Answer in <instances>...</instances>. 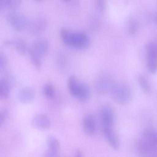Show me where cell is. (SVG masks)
I'll list each match as a JSON object with an SVG mask.
<instances>
[{
    "label": "cell",
    "mask_w": 157,
    "mask_h": 157,
    "mask_svg": "<svg viewBox=\"0 0 157 157\" xmlns=\"http://www.w3.org/2000/svg\"><path fill=\"white\" fill-rule=\"evenodd\" d=\"M60 36L66 45L75 50H85L88 48L90 45L89 36L83 32L74 33L65 28H61Z\"/></svg>",
    "instance_id": "1"
},
{
    "label": "cell",
    "mask_w": 157,
    "mask_h": 157,
    "mask_svg": "<svg viewBox=\"0 0 157 157\" xmlns=\"http://www.w3.org/2000/svg\"><path fill=\"white\" fill-rule=\"evenodd\" d=\"M69 93L80 102L88 101L91 95L89 86L85 83L79 81L74 75H71L67 81Z\"/></svg>",
    "instance_id": "2"
},
{
    "label": "cell",
    "mask_w": 157,
    "mask_h": 157,
    "mask_svg": "<svg viewBox=\"0 0 157 157\" xmlns=\"http://www.w3.org/2000/svg\"><path fill=\"white\" fill-rule=\"evenodd\" d=\"M109 93L113 100L121 105L129 104L132 98V92L131 88L123 83H114Z\"/></svg>",
    "instance_id": "3"
},
{
    "label": "cell",
    "mask_w": 157,
    "mask_h": 157,
    "mask_svg": "<svg viewBox=\"0 0 157 157\" xmlns=\"http://www.w3.org/2000/svg\"><path fill=\"white\" fill-rule=\"evenodd\" d=\"M155 130L150 128L146 129L142 134L137 145V151L142 155L152 156L153 137Z\"/></svg>",
    "instance_id": "4"
},
{
    "label": "cell",
    "mask_w": 157,
    "mask_h": 157,
    "mask_svg": "<svg viewBox=\"0 0 157 157\" xmlns=\"http://www.w3.org/2000/svg\"><path fill=\"white\" fill-rule=\"evenodd\" d=\"M7 21L12 28L17 31H23L28 28L29 21L23 13L12 10L7 16Z\"/></svg>",
    "instance_id": "5"
},
{
    "label": "cell",
    "mask_w": 157,
    "mask_h": 157,
    "mask_svg": "<svg viewBox=\"0 0 157 157\" xmlns=\"http://www.w3.org/2000/svg\"><path fill=\"white\" fill-rule=\"evenodd\" d=\"M147 66L149 72L155 74L157 72V45L153 42H150L146 49Z\"/></svg>",
    "instance_id": "6"
},
{
    "label": "cell",
    "mask_w": 157,
    "mask_h": 157,
    "mask_svg": "<svg viewBox=\"0 0 157 157\" xmlns=\"http://www.w3.org/2000/svg\"><path fill=\"white\" fill-rule=\"evenodd\" d=\"M113 83L111 76L109 74H104L100 75L96 80L94 83L95 90L98 93L104 94L110 91Z\"/></svg>",
    "instance_id": "7"
},
{
    "label": "cell",
    "mask_w": 157,
    "mask_h": 157,
    "mask_svg": "<svg viewBox=\"0 0 157 157\" xmlns=\"http://www.w3.org/2000/svg\"><path fill=\"white\" fill-rule=\"evenodd\" d=\"M115 112L109 105H104L101 111V118L102 128L113 127L115 123Z\"/></svg>",
    "instance_id": "8"
},
{
    "label": "cell",
    "mask_w": 157,
    "mask_h": 157,
    "mask_svg": "<svg viewBox=\"0 0 157 157\" xmlns=\"http://www.w3.org/2000/svg\"><path fill=\"white\" fill-rule=\"evenodd\" d=\"M47 26V21L45 18L37 17L29 21L28 28L31 34L37 36L45 31Z\"/></svg>",
    "instance_id": "9"
},
{
    "label": "cell",
    "mask_w": 157,
    "mask_h": 157,
    "mask_svg": "<svg viewBox=\"0 0 157 157\" xmlns=\"http://www.w3.org/2000/svg\"><path fill=\"white\" fill-rule=\"evenodd\" d=\"M31 123L33 128L40 131L47 130L51 126V121L49 117L44 113L36 114L33 118Z\"/></svg>",
    "instance_id": "10"
},
{
    "label": "cell",
    "mask_w": 157,
    "mask_h": 157,
    "mask_svg": "<svg viewBox=\"0 0 157 157\" xmlns=\"http://www.w3.org/2000/svg\"><path fill=\"white\" fill-rule=\"evenodd\" d=\"M36 91L32 86H25L22 88L18 93L17 98L18 101L22 104H30L35 99Z\"/></svg>",
    "instance_id": "11"
},
{
    "label": "cell",
    "mask_w": 157,
    "mask_h": 157,
    "mask_svg": "<svg viewBox=\"0 0 157 157\" xmlns=\"http://www.w3.org/2000/svg\"><path fill=\"white\" fill-rule=\"evenodd\" d=\"M102 131L109 145L113 150H118L120 147V140L113 127L102 128Z\"/></svg>",
    "instance_id": "12"
},
{
    "label": "cell",
    "mask_w": 157,
    "mask_h": 157,
    "mask_svg": "<svg viewBox=\"0 0 157 157\" xmlns=\"http://www.w3.org/2000/svg\"><path fill=\"white\" fill-rule=\"evenodd\" d=\"M47 145L48 150L45 156L47 157L56 156L60 149V144L59 140L52 136H49L47 138Z\"/></svg>",
    "instance_id": "13"
},
{
    "label": "cell",
    "mask_w": 157,
    "mask_h": 157,
    "mask_svg": "<svg viewBox=\"0 0 157 157\" xmlns=\"http://www.w3.org/2000/svg\"><path fill=\"white\" fill-rule=\"evenodd\" d=\"M31 47L42 58L48 54L50 45L47 39L40 38L36 40Z\"/></svg>",
    "instance_id": "14"
},
{
    "label": "cell",
    "mask_w": 157,
    "mask_h": 157,
    "mask_svg": "<svg viewBox=\"0 0 157 157\" xmlns=\"http://www.w3.org/2000/svg\"><path fill=\"white\" fill-rule=\"evenodd\" d=\"M82 127L85 133L92 136L96 131V123L94 117L91 115H85L82 121Z\"/></svg>",
    "instance_id": "15"
},
{
    "label": "cell",
    "mask_w": 157,
    "mask_h": 157,
    "mask_svg": "<svg viewBox=\"0 0 157 157\" xmlns=\"http://www.w3.org/2000/svg\"><path fill=\"white\" fill-rule=\"evenodd\" d=\"M137 82L141 90L143 91L144 93L148 95L151 94L152 91L151 86L149 81L148 80L145 76H144L142 74L139 75L137 77Z\"/></svg>",
    "instance_id": "16"
},
{
    "label": "cell",
    "mask_w": 157,
    "mask_h": 157,
    "mask_svg": "<svg viewBox=\"0 0 157 157\" xmlns=\"http://www.w3.org/2000/svg\"><path fill=\"white\" fill-rule=\"evenodd\" d=\"M10 46H13L17 53L21 55H24L28 50L26 42L21 39H17L13 40H11Z\"/></svg>",
    "instance_id": "17"
},
{
    "label": "cell",
    "mask_w": 157,
    "mask_h": 157,
    "mask_svg": "<svg viewBox=\"0 0 157 157\" xmlns=\"http://www.w3.org/2000/svg\"><path fill=\"white\" fill-rule=\"evenodd\" d=\"M29 55L31 61V63L34 65V66L37 69L40 70L42 66V58L41 56L33 49L32 47H31L28 49Z\"/></svg>",
    "instance_id": "18"
},
{
    "label": "cell",
    "mask_w": 157,
    "mask_h": 157,
    "mask_svg": "<svg viewBox=\"0 0 157 157\" xmlns=\"http://www.w3.org/2000/svg\"><path fill=\"white\" fill-rule=\"evenodd\" d=\"M11 89L12 87L4 78L0 79V98H7L10 95Z\"/></svg>",
    "instance_id": "19"
},
{
    "label": "cell",
    "mask_w": 157,
    "mask_h": 157,
    "mask_svg": "<svg viewBox=\"0 0 157 157\" xmlns=\"http://www.w3.org/2000/svg\"><path fill=\"white\" fill-rule=\"evenodd\" d=\"M139 28V23L137 20L135 18L131 17L129 19L127 23V32L131 36H134Z\"/></svg>",
    "instance_id": "20"
},
{
    "label": "cell",
    "mask_w": 157,
    "mask_h": 157,
    "mask_svg": "<svg viewBox=\"0 0 157 157\" xmlns=\"http://www.w3.org/2000/svg\"><path fill=\"white\" fill-rule=\"evenodd\" d=\"M43 93L47 98H53L55 96V90L53 85L49 83L45 84L43 87Z\"/></svg>",
    "instance_id": "21"
},
{
    "label": "cell",
    "mask_w": 157,
    "mask_h": 157,
    "mask_svg": "<svg viewBox=\"0 0 157 157\" xmlns=\"http://www.w3.org/2000/svg\"><path fill=\"white\" fill-rule=\"evenodd\" d=\"M94 6L95 9L99 12L103 13L106 9L105 0H94Z\"/></svg>",
    "instance_id": "22"
},
{
    "label": "cell",
    "mask_w": 157,
    "mask_h": 157,
    "mask_svg": "<svg viewBox=\"0 0 157 157\" xmlns=\"http://www.w3.org/2000/svg\"><path fill=\"white\" fill-rule=\"evenodd\" d=\"M21 2V0H7L6 7H9L11 10H15Z\"/></svg>",
    "instance_id": "23"
},
{
    "label": "cell",
    "mask_w": 157,
    "mask_h": 157,
    "mask_svg": "<svg viewBox=\"0 0 157 157\" xmlns=\"http://www.w3.org/2000/svg\"><path fill=\"white\" fill-rule=\"evenodd\" d=\"M99 20L95 16H91L88 19V26L90 29H95L99 26Z\"/></svg>",
    "instance_id": "24"
},
{
    "label": "cell",
    "mask_w": 157,
    "mask_h": 157,
    "mask_svg": "<svg viewBox=\"0 0 157 157\" xmlns=\"http://www.w3.org/2000/svg\"><path fill=\"white\" fill-rule=\"evenodd\" d=\"M7 64V58L6 55L0 52V71H2L6 67Z\"/></svg>",
    "instance_id": "25"
},
{
    "label": "cell",
    "mask_w": 157,
    "mask_h": 157,
    "mask_svg": "<svg viewBox=\"0 0 157 157\" xmlns=\"http://www.w3.org/2000/svg\"><path fill=\"white\" fill-rule=\"evenodd\" d=\"M9 115V112L6 109H0V126L4 123L7 119Z\"/></svg>",
    "instance_id": "26"
},
{
    "label": "cell",
    "mask_w": 157,
    "mask_h": 157,
    "mask_svg": "<svg viewBox=\"0 0 157 157\" xmlns=\"http://www.w3.org/2000/svg\"><path fill=\"white\" fill-rule=\"evenodd\" d=\"M152 156H157V131H155L153 137V153Z\"/></svg>",
    "instance_id": "27"
},
{
    "label": "cell",
    "mask_w": 157,
    "mask_h": 157,
    "mask_svg": "<svg viewBox=\"0 0 157 157\" xmlns=\"http://www.w3.org/2000/svg\"><path fill=\"white\" fill-rule=\"evenodd\" d=\"M75 156H78V157H80V156H83L82 151H80V150H77V151H76V152H75Z\"/></svg>",
    "instance_id": "28"
},
{
    "label": "cell",
    "mask_w": 157,
    "mask_h": 157,
    "mask_svg": "<svg viewBox=\"0 0 157 157\" xmlns=\"http://www.w3.org/2000/svg\"><path fill=\"white\" fill-rule=\"evenodd\" d=\"M155 21L156 24L157 25V13L156 14V15H155Z\"/></svg>",
    "instance_id": "29"
},
{
    "label": "cell",
    "mask_w": 157,
    "mask_h": 157,
    "mask_svg": "<svg viewBox=\"0 0 157 157\" xmlns=\"http://www.w3.org/2000/svg\"><path fill=\"white\" fill-rule=\"evenodd\" d=\"M63 1H64V2H70V1H71L72 0H63Z\"/></svg>",
    "instance_id": "30"
},
{
    "label": "cell",
    "mask_w": 157,
    "mask_h": 157,
    "mask_svg": "<svg viewBox=\"0 0 157 157\" xmlns=\"http://www.w3.org/2000/svg\"><path fill=\"white\" fill-rule=\"evenodd\" d=\"M36 1H37V2H41V1H42L43 0H36Z\"/></svg>",
    "instance_id": "31"
},
{
    "label": "cell",
    "mask_w": 157,
    "mask_h": 157,
    "mask_svg": "<svg viewBox=\"0 0 157 157\" xmlns=\"http://www.w3.org/2000/svg\"><path fill=\"white\" fill-rule=\"evenodd\" d=\"M1 9V7H0V9Z\"/></svg>",
    "instance_id": "32"
}]
</instances>
